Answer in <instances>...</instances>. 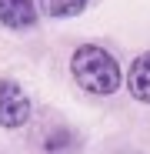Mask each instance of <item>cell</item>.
Instances as JSON below:
<instances>
[{
	"mask_svg": "<svg viewBox=\"0 0 150 154\" xmlns=\"http://www.w3.org/2000/svg\"><path fill=\"white\" fill-rule=\"evenodd\" d=\"M70 77L77 81L80 91L93 97H113L127 81V74L120 70V60L100 44H80L70 54Z\"/></svg>",
	"mask_w": 150,
	"mask_h": 154,
	"instance_id": "cell-1",
	"label": "cell"
},
{
	"mask_svg": "<svg viewBox=\"0 0 150 154\" xmlns=\"http://www.w3.org/2000/svg\"><path fill=\"white\" fill-rule=\"evenodd\" d=\"M30 147H34V154H80L84 137H80V131L73 124L50 117V121H43L34 131Z\"/></svg>",
	"mask_w": 150,
	"mask_h": 154,
	"instance_id": "cell-2",
	"label": "cell"
},
{
	"mask_svg": "<svg viewBox=\"0 0 150 154\" xmlns=\"http://www.w3.org/2000/svg\"><path fill=\"white\" fill-rule=\"evenodd\" d=\"M34 117V100L17 81L10 77H0V127L4 131H17V127H27Z\"/></svg>",
	"mask_w": 150,
	"mask_h": 154,
	"instance_id": "cell-3",
	"label": "cell"
},
{
	"mask_svg": "<svg viewBox=\"0 0 150 154\" xmlns=\"http://www.w3.org/2000/svg\"><path fill=\"white\" fill-rule=\"evenodd\" d=\"M40 20V7L37 0H0V30H34Z\"/></svg>",
	"mask_w": 150,
	"mask_h": 154,
	"instance_id": "cell-4",
	"label": "cell"
},
{
	"mask_svg": "<svg viewBox=\"0 0 150 154\" xmlns=\"http://www.w3.org/2000/svg\"><path fill=\"white\" fill-rule=\"evenodd\" d=\"M123 84H127V91H130V97L137 104H150V50H143V54L134 57Z\"/></svg>",
	"mask_w": 150,
	"mask_h": 154,
	"instance_id": "cell-5",
	"label": "cell"
},
{
	"mask_svg": "<svg viewBox=\"0 0 150 154\" xmlns=\"http://www.w3.org/2000/svg\"><path fill=\"white\" fill-rule=\"evenodd\" d=\"M37 7L50 20H70V17H80L90 7V0H37Z\"/></svg>",
	"mask_w": 150,
	"mask_h": 154,
	"instance_id": "cell-6",
	"label": "cell"
}]
</instances>
